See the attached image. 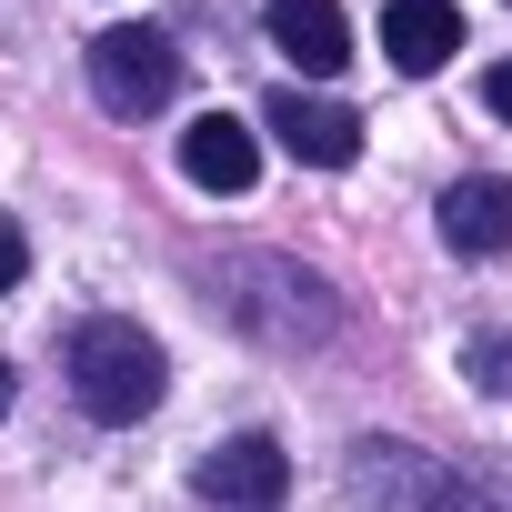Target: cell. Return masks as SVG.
Here are the masks:
<instances>
[{
    "instance_id": "cell-1",
    "label": "cell",
    "mask_w": 512,
    "mask_h": 512,
    "mask_svg": "<svg viewBox=\"0 0 512 512\" xmlns=\"http://www.w3.org/2000/svg\"><path fill=\"white\" fill-rule=\"evenodd\" d=\"M211 312L231 332H251V342H272V352H312V342L342 332L332 292L302 262H282V251H231V262H211Z\"/></svg>"
},
{
    "instance_id": "cell-6",
    "label": "cell",
    "mask_w": 512,
    "mask_h": 512,
    "mask_svg": "<svg viewBox=\"0 0 512 512\" xmlns=\"http://www.w3.org/2000/svg\"><path fill=\"white\" fill-rule=\"evenodd\" d=\"M282 492H292V452L272 432H231L201 462V502H221V512H272Z\"/></svg>"
},
{
    "instance_id": "cell-14",
    "label": "cell",
    "mask_w": 512,
    "mask_h": 512,
    "mask_svg": "<svg viewBox=\"0 0 512 512\" xmlns=\"http://www.w3.org/2000/svg\"><path fill=\"white\" fill-rule=\"evenodd\" d=\"M0 412H11V362H0Z\"/></svg>"
},
{
    "instance_id": "cell-11",
    "label": "cell",
    "mask_w": 512,
    "mask_h": 512,
    "mask_svg": "<svg viewBox=\"0 0 512 512\" xmlns=\"http://www.w3.org/2000/svg\"><path fill=\"white\" fill-rule=\"evenodd\" d=\"M462 512H512V462H462Z\"/></svg>"
},
{
    "instance_id": "cell-5",
    "label": "cell",
    "mask_w": 512,
    "mask_h": 512,
    "mask_svg": "<svg viewBox=\"0 0 512 512\" xmlns=\"http://www.w3.org/2000/svg\"><path fill=\"white\" fill-rule=\"evenodd\" d=\"M262 131H272L292 161H312V171H352V161H362V121H352L342 101H322V91H272V101H262Z\"/></svg>"
},
{
    "instance_id": "cell-13",
    "label": "cell",
    "mask_w": 512,
    "mask_h": 512,
    "mask_svg": "<svg viewBox=\"0 0 512 512\" xmlns=\"http://www.w3.org/2000/svg\"><path fill=\"white\" fill-rule=\"evenodd\" d=\"M482 101H492V121H512V61H492V71H482Z\"/></svg>"
},
{
    "instance_id": "cell-12",
    "label": "cell",
    "mask_w": 512,
    "mask_h": 512,
    "mask_svg": "<svg viewBox=\"0 0 512 512\" xmlns=\"http://www.w3.org/2000/svg\"><path fill=\"white\" fill-rule=\"evenodd\" d=\"M21 272H31V241H21L11 211H0V292H21Z\"/></svg>"
},
{
    "instance_id": "cell-7",
    "label": "cell",
    "mask_w": 512,
    "mask_h": 512,
    "mask_svg": "<svg viewBox=\"0 0 512 512\" xmlns=\"http://www.w3.org/2000/svg\"><path fill=\"white\" fill-rule=\"evenodd\" d=\"M262 21H272V51H292L312 81H332L352 61V21H342V0H262Z\"/></svg>"
},
{
    "instance_id": "cell-9",
    "label": "cell",
    "mask_w": 512,
    "mask_h": 512,
    "mask_svg": "<svg viewBox=\"0 0 512 512\" xmlns=\"http://www.w3.org/2000/svg\"><path fill=\"white\" fill-rule=\"evenodd\" d=\"M181 171H191L201 191H251V171H262V141H251L231 111H201V121L181 131Z\"/></svg>"
},
{
    "instance_id": "cell-10",
    "label": "cell",
    "mask_w": 512,
    "mask_h": 512,
    "mask_svg": "<svg viewBox=\"0 0 512 512\" xmlns=\"http://www.w3.org/2000/svg\"><path fill=\"white\" fill-rule=\"evenodd\" d=\"M442 241L472 251V262H482V251H502V241H512V181H492V171L452 181V191H442Z\"/></svg>"
},
{
    "instance_id": "cell-15",
    "label": "cell",
    "mask_w": 512,
    "mask_h": 512,
    "mask_svg": "<svg viewBox=\"0 0 512 512\" xmlns=\"http://www.w3.org/2000/svg\"><path fill=\"white\" fill-rule=\"evenodd\" d=\"M502 362H512V352H502Z\"/></svg>"
},
{
    "instance_id": "cell-4",
    "label": "cell",
    "mask_w": 512,
    "mask_h": 512,
    "mask_svg": "<svg viewBox=\"0 0 512 512\" xmlns=\"http://www.w3.org/2000/svg\"><path fill=\"white\" fill-rule=\"evenodd\" d=\"M91 91H101V111L151 121V111L181 91V51H171L161 31H101V41H91Z\"/></svg>"
},
{
    "instance_id": "cell-8",
    "label": "cell",
    "mask_w": 512,
    "mask_h": 512,
    "mask_svg": "<svg viewBox=\"0 0 512 512\" xmlns=\"http://www.w3.org/2000/svg\"><path fill=\"white\" fill-rule=\"evenodd\" d=\"M462 51V11H452V0H392V11H382V61L392 71H442Z\"/></svg>"
},
{
    "instance_id": "cell-2",
    "label": "cell",
    "mask_w": 512,
    "mask_h": 512,
    "mask_svg": "<svg viewBox=\"0 0 512 512\" xmlns=\"http://www.w3.org/2000/svg\"><path fill=\"white\" fill-rule=\"evenodd\" d=\"M161 382H171V362L141 322H81L71 332V392L91 422H141L161 402Z\"/></svg>"
},
{
    "instance_id": "cell-3",
    "label": "cell",
    "mask_w": 512,
    "mask_h": 512,
    "mask_svg": "<svg viewBox=\"0 0 512 512\" xmlns=\"http://www.w3.org/2000/svg\"><path fill=\"white\" fill-rule=\"evenodd\" d=\"M352 502L362 512H462V462H432L412 442H362L352 452Z\"/></svg>"
}]
</instances>
